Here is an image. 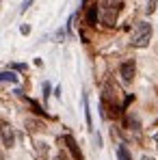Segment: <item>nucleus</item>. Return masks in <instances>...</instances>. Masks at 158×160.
<instances>
[{
	"mask_svg": "<svg viewBox=\"0 0 158 160\" xmlns=\"http://www.w3.org/2000/svg\"><path fill=\"white\" fill-rule=\"evenodd\" d=\"M152 35H154V28L150 22H139L134 30H132V39L130 43L134 48H147L150 41H152Z\"/></svg>",
	"mask_w": 158,
	"mask_h": 160,
	"instance_id": "1",
	"label": "nucleus"
},
{
	"mask_svg": "<svg viewBox=\"0 0 158 160\" xmlns=\"http://www.w3.org/2000/svg\"><path fill=\"white\" fill-rule=\"evenodd\" d=\"M121 7H124L121 0H104L102 7H100V20L106 26H113L117 15H119V11H121Z\"/></svg>",
	"mask_w": 158,
	"mask_h": 160,
	"instance_id": "2",
	"label": "nucleus"
},
{
	"mask_svg": "<svg viewBox=\"0 0 158 160\" xmlns=\"http://www.w3.org/2000/svg\"><path fill=\"white\" fill-rule=\"evenodd\" d=\"M0 138H2V145L4 147H13L15 145V132L9 123H0Z\"/></svg>",
	"mask_w": 158,
	"mask_h": 160,
	"instance_id": "3",
	"label": "nucleus"
},
{
	"mask_svg": "<svg viewBox=\"0 0 158 160\" xmlns=\"http://www.w3.org/2000/svg\"><path fill=\"white\" fill-rule=\"evenodd\" d=\"M119 74H121L124 82H132V78H134V61H126V63H121Z\"/></svg>",
	"mask_w": 158,
	"mask_h": 160,
	"instance_id": "4",
	"label": "nucleus"
},
{
	"mask_svg": "<svg viewBox=\"0 0 158 160\" xmlns=\"http://www.w3.org/2000/svg\"><path fill=\"white\" fill-rule=\"evenodd\" d=\"M65 143H67V147L72 149L74 158H76V160H82V154H80V152H78V147H76V141H74L72 136H65Z\"/></svg>",
	"mask_w": 158,
	"mask_h": 160,
	"instance_id": "5",
	"label": "nucleus"
},
{
	"mask_svg": "<svg viewBox=\"0 0 158 160\" xmlns=\"http://www.w3.org/2000/svg\"><path fill=\"white\" fill-rule=\"evenodd\" d=\"M18 74H13V72H2L0 74V82H11V84H18Z\"/></svg>",
	"mask_w": 158,
	"mask_h": 160,
	"instance_id": "6",
	"label": "nucleus"
},
{
	"mask_svg": "<svg viewBox=\"0 0 158 160\" xmlns=\"http://www.w3.org/2000/svg\"><path fill=\"white\" fill-rule=\"evenodd\" d=\"M26 126H28V130H30V132H41V130H43V126H41L39 121H33V119H28Z\"/></svg>",
	"mask_w": 158,
	"mask_h": 160,
	"instance_id": "7",
	"label": "nucleus"
},
{
	"mask_svg": "<svg viewBox=\"0 0 158 160\" xmlns=\"http://www.w3.org/2000/svg\"><path fill=\"white\" fill-rule=\"evenodd\" d=\"M35 149L39 152L41 158H48V145H46V143H35Z\"/></svg>",
	"mask_w": 158,
	"mask_h": 160,
	"instance_id": "8",
	"label": "nucleus"
},
{
	"mask_svg": "<svg viewBox=\"0 0 158 160\" xmlns=\"http://www.w3.org/2000/svg\"><path fill=\"white\" fill-rule=\"evenodd\" d=\"M117 156H119V160H130V154H128V149H126L124 145L117 147Z\"/></svg>",
	"mask_w": 158,
	"mask_h": 160,
	"instance_id": "9",
	"label": "nucleus"
},
{
	"mask_svg": "<svg viewBox=\"0 0 158 160\" xmlns=\"http://www.w3.org/2000/svg\"><path fill=\"white\" fill-rule=\"evenodd\" d=\"M156 11V0H147V9H145V13L150 15V13H154Z\"/></svg>",
	"mask_w": 158,
	"mask_h": 160,
	"instance_id": "10",
	"label": "nucleus"
},
{
	"mask_svg": "<svg viewBox=\"0 0 158 160\" xmlns=\"http://www.w3.org/2000/svg\"><path fill=\"white\" fill-rule=\"evenodd\" d=\"M48 95H50V84H48V82H46V84H43V98H46V100H48Z\"/></svg>",
	"mask_w": 158,
	"mask_h": 160,
	"instance_id": "11",
	"label": "nucleus"
},
{
	"mask_svg": "<svg viewBox=\"0 0 158 160\" xmlns=\"http://www.w3.org/2000/svg\"><path fill=\"white\" fill-rule=\"evenodd\" d=\"M20 32H22V35H28V32H30V26H28V24H22Z\"/></svg>",
	"mask_w": 158,
	"mask_h": 160,
	"instance_id": "12",
	"label": "nucleus"
},
{
	"mask_svg": "<svg viewBox=\"0 0 158 160\" xmlns=\"http://www.w3.org/2000/svg\"><path fill=\"white\" fill-rule=\"evenodd\" d=\"M33 2H35V0H26V2H24V4H22V9H20V11H22V13H24V11H26L28 7H30V4H33Z\"/></svg>",
	"mask_w": 158,
	"mask_h": 160,
	"instance_id": "13",
	"label": "nucleus"
},
{
	"mask_svg": "<svg viewBox=\"0 0 158 160\" xmlns=\"http://www.w3.org/2000/svg\"><path fill=\"white\" fill-rule=\"evenodd\" d=\"M141 160H156V158H154V156H143Z\"/></svg>",
	"mask_w": 158,
	"mask_h": 160,
	"instance_id": "14",
	"label": "nucleus"
},
{
	"mask_svg": "<svg viewBox=\"0 0 158 160\" xmlns=\"http://www.w3.org/2000/svg\"><path fill=\"white\" fill-rule=\"evenodd\" d=\"M0 160H4V156H2V152H0Z\"/></svg>",
	"mask_w": 158,
	"mask_h": 160,
	"instance_id": "15",
	"label": "nucleus"
},
{
	"mask_svg": "<svg viewBox=\"0 0 158 160\" xmlns=\"http://www.w3.org/2000/svg\"><path fill=\"white\" fill-rule=\"evenodd\" d=\"M156 145H158V132H156Z\"/></svg>",
	"mask_w": 158,
	"mask_h": 160,
	"instance_id": "16",
	"label": "nucleus"
}]
</instances>
